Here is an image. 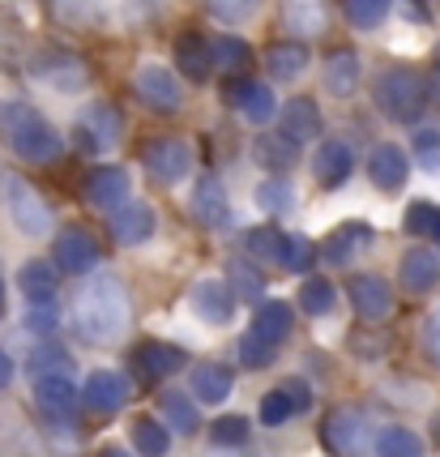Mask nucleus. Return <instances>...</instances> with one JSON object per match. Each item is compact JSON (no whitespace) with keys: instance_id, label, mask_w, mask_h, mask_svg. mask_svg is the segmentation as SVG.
<instances>
[{"instance_id":"obj_1","label":"nucleus","mask_w":440,"mask_h":457,"mask_svg":"<svg viewBox=\"0 0 440 457\" xmlns=\"http://www.w3.org/2000/svg\"><path fill=\"white\" fill-rule=\"evenodd\" d=\"M129 317H133V303H129V291L116 274H95V278L81 282L78 299H73V325L86 342L107 346V342L124 338Z\"/></svg>"},{"instance_id":"obj_2","label":"nucleus","mask_w":440,"mask_h":457,"mask_svg":"<svg viewBox=\"0 0 440 457\" xmlns=\"http://www.w3.org/2000/svg\"><path fill=\"white\" fill-rule=\"evenodd\" d=\"M0 141L9 145V154H18L21 162H35V167L56 162L64 154V141L52 129V120L26 99L0 103Z\"/></svg>"},{"instance_id":"obj_3","label":"nucleus","mask_w":440,"mask_h":457,"mask_svg":"<svg viewBox=\"0 0 440 457\" xmlns=\"http://www.w3.org/2000/svg\"><path fill=\"white\" fill-rule=\"evenodd\" d=\"M428 81L415 73V69H385L372 86V103H377V112L389 124H419V116L428 112Z\"/></svg>"},{"instance_id":"obj_4","label":"nucleus","mask_w":440,"mask_h":457,"mask_svg":"<svg viewBox=\"0 0 440 457\" xmlns=\"http://www.w3.org/2000/svg\"><path fill=\"white\" fill-rule=\"evenodd\" d=\"M73 141L86 154H107L124 141V116L116 103H90L73 120Z\"/></svg>"},{"instance_id":"obj_5","label":"nucleus","mask_w":440,"mask_h":457,"mask_svg":"<svg viewBox=\"0 0 440 457\" xmlns=\"http://www.w3.org/2000/svg\"><path fill=\"white\" fill-rule=\"evenodd\" d=\"M4 210L26 239H43L52 231V205L30 179H4Z\"/></svg>"},{"instance_id":"obj_6","label":"nucleus","mask_w":440,"mask_h":457,"mask_svg":"<svg viewBox=\"0 0 440 457\" xmlns=\"http://www.w3.org/2000/svg\"><path fill=\"white\" fill-rule=\"evenodd\" d=\"M320 440H325V449H334L338 457H368L372 453V445H377V432H372V423L363 419V411H355V406H338L334 415L325 419Z\"/></svg>"},{"instance_id":"obj_7","label":"nucleus","mask_w":440,"mask_h":457,"mask_svg":"<svg viewBox=\"0 0 440 457\" xmlns=\"http://www.w3.org/2000/svg\"><path fill=\"white\" fill-rule=\"evenodd\" d=\"M133 86H137L141 103H150V107L162 112V116H171V112L184 107L180 73H176L171 64H162V60H141L137 69H133Z\"/></svg>"},{"instance_id":"obj_8","label":"nucleus","mask_w":440,"mask_h":457,"mask_svg":"<svg viewBox=\"0 0 440 457\" xmlns=\"http://www.w3.org/2000/svg\"><path fill=\"white\" fill-rule=\"evenodd\" d=\"M141 162H145L150 179L176 188V184H184V179L193 176V145L184 137H154L141 150Z\"/></svg>"},{"instance_id":"obj_9","label":"nucleus","mask_w":440,"mask_h":457,"mask_svg":"<svg viewBox=\"0 0 440 457\" xmlns=\"http://www.w3.org/2000/svg\"><path fill=\"white\" fill-rule=\"evenodd\" d=\"M30 73H35V81H43L47 90H56V95H81V90L90 86V69H86V60L73 56V52H43V56H35Z\"/></svg>"},{"instance_id":"obj_10","label":"nucleus","mask_w":440,"mask_h":457,"mask_svg":"<svg viewBox=\"0 0 440 457\" xmlns=\"http://www.w3.org/2000/svg\"><path fill=\"white\" fill-rule=\"evenodd\" d=\"M227 107L244 116L248 124H270L278 116V99H274V86L270 81H257V78H231L227 81Z\"/></svg>"},{"instance_id":"obj_11","label":"nucleus","mask_w":440,"mask_h":457,"mask_svg":"<svg viewBox=\"0 0 440 457\" xmlns=\"http://www.w3.org/2000/svg\"><path fill=\"white\" fill-rule=\"evenodd\" d=\"M188 308H193L205 325H214V329H219V325H231V317H236V291H231V282L227 278L205 274V278L193 282Z\"/></svg>"},{"instance_id":"obj_12","label":"nucleus","mask_w":440,"mask_h":457,"mask_svg":"<svg viewBox=\"0 0 440 457\" xmlns=\"http://www.w3.org/2000/svg\"><path fill=\"white\" fill-rule=\"evenodd\" d=\"M346 295H351V308L360 312V320H368V325H380L394 312V287L380 274H355L346 282Z\"/></svg>"},{"instance_id":"obj_13","label":"nucleus","mask_w":440,"mask_h":457,"mask_svg":"<svg viewBox=\"0 0 440 457\" xmlns=\"http://www.w3.org/2000/svg\"><path fill=\"white\" fill-rule=\"evenodd\" d=\"M129 188H133L129 167H95V171L86 176V201H90V210H99V214H116L124 201H133Z\"/></svg>"},{"instance_id":"obj_14","label":"nucleus","mask_w":440,"mask_h":457,"mask_svg":"<svg viewBox=\"0 0 440 457\" xmlns=\"http://www.w3.org/2000/svg\"><path fill=\"white\" fill-rule=\"evenodd\" d=\"M355 171V150L346 137H325L312 150V176H317L320 188H342Z\"/></svg>"},{"instance_id":"obj_15","label":"nucleus","mask_w":440,"mask_h":457,"mask_svg":"<svg viewBox=\"0 0 440 457\" xmlns=\"http://www.w3.org/2000/svg\"><path fill=\"white\" fill-rule=\"evenodd\" d=\"M368 179L380 193H398L402 184L411 179V154L402 145H394V141H380L377 150L368 154Z\"/></svg>"},{"instance_id":"obj_16","label":"nucleus","mask_w":440,"mask_h":457,"mask_svg":"<svg viewBox=\"0 0 440 457\" xmlns=\"http://www.w3.org/2000/svg\"><path fill=\"white\" fill-rule=\"evenodd\" d=\"M154 227H159V214H154L150 201H124L120 210L112 214V236L124 248H141L145 239L154 236Z\"/></svg>"},{"instance_id":"obj_17","label":"nucleus","mask_w":440,"mask_h":457,"mask_svg":"<svg viewBox=\"0 0 440 457\" xmlns=\"http://www.w3.org/2000/svg\"><path fill=\"white\" fill-rule=\"evenodd\" d=\"M56 265L64 274H90L99 265V239L86 227H64L56 236Z\"/></svg>"},{"instance_id":"obj_18","label":"nucleus","mask_w":440,"mask_h":457,"mask_svg":"<svg viewBox=\"0 0 440 457\" xmlns=\"http://www.w3.org/2000/svg\"><path fill=\"white\" fill-rule=\"evenodd\" d=\"M81 402H86L95 415H116V411H124V402H129V380H124L120 372L99 368V372H90V380H86Z\"/></svg>"},{"instance_id":"obj_19","label":"nucleus","mask_w":440,"mask_h":457,"mask_svg":"<svg viewBox=\"0 0 440 457\" xmlns=\"http://www.w3.org/2000/svg\"><path fill=\"white\" fill-rule=\"evenodd\" d=\"M193 219L201 227H227L231 219V201H227V188H222L219 176H201L197 188H193V201H188Z\"/></svg>"},{"instance_id":"obj_20","label":"nucleus","mask_w":440,"mask_h":457,"mask_svg":"<svg viewBox=\"0 0 440 457\" xmlns=\"http://www.w3.org/2000/svg\"><path fill=\"white\" fill-rule=\"evenodd\" d=\"M278 18L291 35L312 39V35H325L329 26V4L325 0H278Z\"/></svg>"},{"instance_id":"obj_21","label":"nucleus","mask_w":440,"mask_h":457,"mask_svg":"<svg viewBox=\"0 0 440 457\" xmlns=\"http://www.w3.org/2000/svg\"><path fill=\"white\" fill-rule=\"evenodd\" d=\"M363 81V60L360 52H334V56L325 60V69H320V86L334 95V99H351L355 90H360Z\"/></svg>"},{"instance_id":"obj_22","label":"nucleus","mask_w":440,"mask_h":457,"mask_svg":"<svg viewBox=\"0 0 440 457\" xmlns=\"http://www.w3.org/2000/svg\"><path fill=\"white\" fill-rule=\"evenodd\" d=\"M320 129H325V120H320V107L312 99L282 103V112H278V133L282 137H291L295 145H303V141H317Z\"/></svg>"},{"instance_id":"obj_23","label":"nucleus","mask_w":440,"mask_h":457,"mask_svg":"<svg viewBox=\"0 0 440 457\" xmlns=\"http://www.w3.org/2000/svg\"><path fill=\"white\" fill-rule=\"evenodd\" d=\"M398 278L411 295H428L440 287V257L432 248H411L402 253V265H398Z\"/></svg>"},{"instance_id":"obj_24","label":"nucleus","mask_w":440,"mask_h":457,"mask_svg":"<svg viewBox=\"0 0 440 457\" xmlns=\"http://www.w3.org/2000/svg\"><path fill=\"white\" fill-rule=\"evenodd\" d=\"M35 402H39L47 415H69L78 406V385H73V372H39L35 377Z\"/></svg>"},{"instance_id":"obj_25","label":"nucleus","mask_w":440,"mask_h":457,"mask_svg":"<svg viewBox=\"0 0 440 457\" xmlns=\"http://www.w3.org/2000/svg\"><path fill=\"white\" fill-rule=\"evenodd\" d=\"M253 162L265 167L270 176H286L295 162H300V145L291 137H282V133H261L253 141Z\"/></svg>"},{"instance_id":"obj_26","label":"nucleus","mask_w":440,"mask_h":457,"mask_svg":"<svg viewBox=\"0 0 440 457\" xmlns=\"http://www.w3.org/2000/svg\"><path fill=\"white\" fill-rule=\"evenodd\" d=\"M210 69H214V52H210V39L197 35V30H188L176 39V73L188 81H205L210 78Z\"/></svg>"},{"instance_id":"obj_27","label":"nucleus","mask_w":440,"mask_h":457,"mask_svg":"<svg viewBox=\"0 0 440 457\" xmlns=\"http://www.w3.org/2000/svg\"><path fill=\"white\" fill-rule=\"evenodd\" d=\"M291 325H295L291 303H282V299H265L257 312H253L248 334H253V338H261V342H270V346H278V342L291 334Z\"/></svg>"},{"instance_id":"obj_28","label":"nucleus","mask_w":440,"mask_h":457,"mask_svg":"<svg viewBox=\"0 0 440 457\" xmlns=\"http://www.w3.org/2000/svg\"><path fill=\"white\" fill-rule=\"evenodd\" d=\"M377 239V231L368 227V222H346V227H338L334 236H329V248H325V261L334 265V270H342V265H351V261L360 257L363 248Z\"/></svg>"},{"instance_id":"obj_29","label":"nucleus","mask_w":440,"mask_h":457,"mask_svg":"<svg viewBox=\"0 0 440 457\" xmlns=\"http://www.w3.org/2000/svg\"><path fill=\"white\" fill-rule=\"evenodd\" d=\"M35 428L21 419L18 406H0V457H30L35 453Z\"/></svg>"},{"instance_id":"obj_30","label":"nucleus","mask_w":440,"mask_h":457,"mask_svg":"<svg viewBox=\"0 0 440 457\" xmlns=\"http://www.w3.org/2000/svg\"><path fill=\"white\" fill-rule=\"evenodd\" d=\"M231 389H236V372L227 363H197L193 368V394H197V402L219 406V402L231 398Z\"/></svg>"},{"instance_id":"obj_31","label":"nucleus","mask_w":440,"mask_h":457,"mask_svg":"<svg viewBox=\"0 0 440 457\" xmlns=\"http://www.w3.org/2000/svg\"><path fill=\"white\" fill-rule=\"evenodd\" d=\"M308 64H312V52L303 43H274L265 52V69H270V78L278 81H300L308 73Z\"/></svg>"},{"instance_id":"obj_32","label":"nucleus","mask_w":440,"mask_h":457,"mask_svg":"<svg viewBox=\"0 0 440 457\" xmlns=\"http://www.w3.org/2000/svg\"><path fill=\"white\" fill-rule=\"evenodd\" d=\"M61 26H99L120 0H47Z\"/></svg>"},{"instance_id":"obj_33","label":"nucleus","mask_w":440,"mask_h":457,"mask_svg":"<svg viewBox=\"0 0 440 457\" xmlns=\"http://www.w3.org/2000/svg\"><path fill=\"white\" fill-rule=\"evenodd\" d=\"M137 363H141V372L150 380H167V377H176L184 368V351L176 346V342H145L141 346V355H137Z\"/></svg>"},{"instance_id":"obj_34","label":"nucleus","mask_w":440,"mask_h":457,"mask_svg":"<svg viewBox=\"0 0 440 457\" xmlns=\"http://www.w3.org/2000/svg\"><path fill=\"white\" fill-rule=\"evenodd\" d=\"M253 201H257V210H265V214H291L295 210V184L286 176H270L257 184V193H253Z\"/></svg>"},{"instance_id":"obj_35","label":"nucleus","mask_w":440,"mask_h":457,"mask_svg":"<svg viewBox=\"0 0 440 457\" xmlns=\"http://www.w3.org/2000/svg\"><path fill=\"white\" fill-rule=\"evenodd\" d=\"M159 411H162V419H167V432H176V436L197 432V406L184 398L180 389H162Z\"/></svg>"},{"instance_id":"obj_36","label":"nucleus","mask_w":440,"mask_h":457,"mask_svg":"<svg viewBox=\"0 0 440 457\" xmlns=\"http://www.w3.org/2000/svg\"><path fill=\"white\" fill-rule=\"evenodd\" d=\"M372 453H377V457H423V440L415 436L411 428L389 423V428H380V432H377Z\"/></svg>"},{"instance_id":"obj_37","label":"nucleus","mask_w":440,"mask_h":457,"mask_svg":"<svg viewBox=\"0 0 440 457\" xmlns=\"http://www.w3.org/2000/svg\"><path fill=\"white\" fill-rule=\"evenodd\" d=\"M18 287L26 291L30 303H43V299L56 295V265H47V261H26L18 274Z\"/></svg>"},{"instance_id":"obj_38","label":"nucleus","mask_w":440,"mask_h":457,"mask_svg":"<svg viewBox=\"0 0 440 457\" xmlns=\"http://www.w3.org/2000/svg\"><path fill=\"white\" fill-rule=\"evenodd\" d=\"M210 52H214V69H222V73H236V78H244V69H248V60H253L248 39H236V35H222V39H214V43H210Z\"/></svg>"},{"instance_id":"obj_39","label":"nucleus","mask_w":440,"mask_h":457,"mask_svg":"<svg viewBox=\"0 0 440 457\" xmlns=\"http://www.w3.org/2000/svg\"><path fill=\"white\" fill-rule=\"evenodd\" d=\"M402 227L415 239H436L440 236V205L436 201H411L406 214H402Z\"/></svg>"},{"instance_id":"obj_40","label":"nucleus","mask_w":440,"mask_h":457,"mask_svg":"<svg viewBox=\"0 0 440 457\" xmlns=\"http://www.w3.org/2000/svg\"><path fill=\"white\" fill-rule=\"evenodd\" d=\"M133 445H137L141 457H167L171 432H167V423H159V419H137L133 423Z\"/></svg>"},{"instance_id":"obj_41","label":"nucleus","mask_w":440,"mask_h":457,"mask_svg":"<svg viewBox=\"0 0 440 457\" xmlns=\"http://www.w3.org/2000/svg\"><path fill=\"white\" fill-rule=\"evenodd\" d=\"M394 4H398V0H346L342 13H346V21H351L355 30H377L380 21L394 13Z\"/></svg>"},{"instance_id":"obj_42","label":"nucleus","mask_w":440,"mask_h":457,"mask_svg":"<svg viewBox=\"0 0 440 457\" xmlns=\"http://www.w3.org/2000/svg\"><path fill=\"white\" fill-rule=\"evenodd\" d=\"M300 308L308 312V317H329V312L338 308V291H334V282L308 278L300 287Z\"/></svg>"},{"instance_id":"obj_43","label":"nucleus","mask_w":440,"mask_h":457,"mask_svg":"<svg viewBox=\"0 0 440 457\" xmlns=\"http://www.w3.org/2000/svg\"><path fill=\"white\" fill-rule=\"evenodd\" d=\"M227 274H231V291H236V299L261 303V295H265V278H261L257 265H248L244 257H236L231 265H227Z\"/></svg>"},{"instance_id":"obj_44","label":"nucleus","mask_w":440,"mask_h":457,"mask_svg":"<svg viewBox=\"0 0 440 457\" xmlns=\"http://www.w3.org/2000/svg\"><path fill=\"white\" fill-rule=\"evenodd\" d=\"M282 244H286V236H282L278 227H248V231H244V253H248V257L278 261Z\"/></svg>"},{"instance_id":"obj_45","label":"nucleus","mask_w":440,"mask_h":457,"mask_svg":"<svg viewBox=\"0 0 440 457\" xmlns=\"http://www.w3.org/2000/svg\"><path fill=\"white\" fill-rule=\"evenodd\" d=\"M261 423H265V428H282V423H291V419L300 415V406H295V398H291V394H286V389H270V394H265V398H261Z\"/></svg>"},{"instance_id":"obj_46","label":"nucleus","mask_w":440,"mask_h":457,"mask_svg":"<svg viewBox=\"0 0 440 457\" xmlns=\"http://www.w3.org/2000/svg\"><path fill=\"white\" fill-rule=\"evenodd\" d=\"M43 440H47L56 453H78V445H81L78 428H73V419L69 415H47L43 419Z\"/></svg>"},{"instance_id":"obj_47","label":"nucleus","mask_w":440,"mask_h":457,"mask_svg":"<svg viewBox=\"0 0 440 457\" xmlns=\"http://www.w3.org/2000/svg\"><path fill=\"white\" fill-rule=\"evenodd\" d=\"M210 18H219L222 26H244L261 13V0H205Z\"/></svg>"},{"instance_id":"obj_48","label":"nucleus","mask_w":440,"mask_h":457,"mask_svg":"<svg viewBox=\"0 0 440 457\" xmlns=\"http://www.w3.org/2000/svg\"><path fill=\"white\" fill-rule=\"evenodd\" d=\"M415 167L428 171V176H440V129H415Z\"/></svg>"},{"instance_id":"obj_49","label":"nucleus","mask_w":440,"mask_h":457,"mask_svg":"<svg viewBox=\"0 0 440 457\" xmlns=\"http://www.w3.org/2000/svg\"><path fill=\"white\" fill-rule=\"evenodd\" d=\"M312 257H317L312 239H308V236H286L278 265H282V270H291V274H308V270H312Z\"/></svg>"},{"instance_id":"obj_50","label":"nucleus","mask_w":440,"mask_h":457,"mask_svg":"<svg viewBox=\"0 0 440 457\" xmlns=\"http://www.w3.org/2000/svg\"><path fill=\"white\" fill-rule=\"evenodd\" d=\"M210 440H214L219 449H240L244 440H248V419H244V415H222V419H214Z\"/></svg>"},{"instance_id":"obj_51","label":"nucleus","mask_w":440,"mask_h":457,"mask_svg":"<svg viewBox=\"0 0 440 457\" xmlns=\"http://www.w3.org/2000/svg\"><path fill=\"white\" fill-rule=\"evenodd\" d=\"M274 359H278V346L253 338V334H244V338H240V363H244V368H270Z\"/></svg>"},{"instance_id":"obj_52","label":"nucleus","mask_w":440,"mask_h":457,"mask_svg":"<svg viewBox=\"0 0 440 457\" xmlns=\"http://www.w3.org/2000/svg\"><path fill=\"white\" fill-rule=\"evenodd\" d=\"M61 320V308L56 299H43V303H30V317H26V329H39V334H52Z\"/></svg>"},{"instance_id":"obj_53","label":"nucleus","mask_w":440,"mask_h":457,"mask_svg":"<svg viewBox=\"0 0 440 457\" xmlns=\"http://www.w3.org/2000/svg\"><path fill=\"white\" fill-rule=\"evenodd\" d=\"M423 351H428L432 363H440V308L428 317V325H423Z\"/></svg>"},{"instance_id":"obj_54","label":"nucleus","mask_w":440,"mask_h":457,"mask_svg":"<svg viewBox=\"0 0 440 457\" xmlns=\"http://www.w3.org/2000/svg\"><path fill=\"white\" fill-rule=\"evenodd\" d=\"M120 4L129 9V21H133V26L159 18V0H120Z\"/></svg>"},{"instance_id":"obj_55","label":"nucleus","mask_w":440,"mask_h":457,"mask_svg":"<svg viewBox=\"0 0 440 457\" xmlns=\"http://www.w3.org/2000/svg\"><path fill=\"white\" fill-rule=\"evenodd\" d=\"M282 389H286V394L295 398V406H300V415H303V411H308V406H312V385H308V380H303V377L282 380Z\"/></svg>"},{"instance_id":"obj_56","label":"nucleus","mask_w":440,"mask_h":457,"mask_svg":"<svg viewBox=\"0 0 440 457\" xmlns=\"http://www.w3.org/2000/svg\"><path fill=\"white\" fill-rule=\"evenodd\" d=\"M398 9H402V18H406V21H419V26H428V21H432V9H428L423 0H398Z\"/></svg>"},{"instance_id":"obj_57","label":"nucleus","mask_w":440,"mask_h":457,"mask_svg":"<svg viewBox=\"0 0 440 457\" xmlns=\"http://www.w3.org/2000/svg\"><path fill=\"white\" fill-rule=\"evenodd\" d=\"M428 95H432V103L440 107V56H436V64H432V73H428Z\"/></svg>"},{"instance_id":"obj_58","label":"nucleus","mask_w":440,"mask_h":457,"mask_svg":"<svg viewBox=\"0 0 440 457\" xmlns=\"http://www.w3.org/2000/svg\"><path fill=\"white\" fill-rule=\"evenodd\" d=\"M9 380H13V359H9L4 351H0V389H4Z\"/></svg>"},{"instance_id":"obj_59","label":"nucleus","mask_w":440,"mask_h":457,"mask_svg":"<svg viewBox=\"0 0 440 457\" xmlns=\"http://www.w3.org/2000/svg\"><path fill=\"white\" fill-rule=\"evenodd\" d=\"M99 457H137V453H129V449H124V445H107V449H103Z\"/></svg>"},{"instance_id":"obj_60","label":"nucleus","mask_w":440,"mask_h":457,"mask_svg":"<svg viewBox=\"0 0 440 457\" xmlns=\"http://www.w3.org/2000/svg\"><path fill=\"white\" fill-rule=\"evenodd\" d=\"M4 312H9V295H4V278H0V320H4Z\"/></svg>"},{"instance_id":"obj_61","label":"nucleus","mask_w":440,"mask_h":457,"mask_svg":"<svg viewBox=\"0 0 440 457\" xmlns=\"http://www.w3.org/2000/svg\"><path fill=\"white\" fill-rule=\"evenodd\" d=\"M432 440H436V445H440V415L432 419Z\"/></svg>"},{"instance_id":"obj_62","label":"nucleus","mask_w":440,"mask_h":457,"mask_svg":"<svg viewBox=\"0 0 440 457\" xmlns=\"http://www.w3.org/2000/svg\"><path fill=\"white\" fill-rule=\"evenodd\" d=\"M436 244H440V236H436Z\"/></svg>"}]
</instances>
